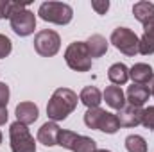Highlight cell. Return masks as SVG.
<instances>
[{
	"label": "cell",
	"mask_w": 154,
	"mask_h": 152,
	"mask_svg": "<svg viewBox=\"0 0 154 152\" xmlns=\"http://www.w3.org/2000/svg\"><path fill=\"white\" fill-rule=\"evenodd\" d=\"M77 93L70 88H57L47 104V116L50 118V122L66 120L68 114L77 108Z\"/></svg>",
	"instance_id": "1"
},
{
	"label": "cell",
	"mask_w": 154,
	"mask_h": 152,
	"mask_svg": "<svg viewBox=\"0 0 154 152\" xmlns=\"http://www.w3.org/2000/svg\"><path fill=\"white\" fill-rule=\"evenodd\" d=\"M41 20L56 25H66L74 18V9L65 2H43L38 9Z\"/></svg>",
	"instance_id": "2"
},
{
	"label": "cell",
	"mask_w": 154,
	"mask_h": 152,
	"mask_svg": "<svg viewBox=\"0 0 154 152\" xmlns=\"http://www.w3.org/2000/svg\"><path fill=\"white\" fill-rule=\"evenodd\" d=\"M66 65L75 72H90L91 70V56L86 47V41H74L65 50Z\"/></svg>",
	"instance_id": "3"
},
{
	"label": "cell",
	"mask_w": 154,
	"mask_h": 152,
	"mask_svg": "<svg viewBox=\"0 0 154 152\" xmlns=\"http://www.w3.org/2000/svg\"><path fill=\"white\" fill-rule=\"evenodd\" d=\"M9 141L13 152H36V141L31 131L18 120L9 125Z\"/></svg>",
	"instance_id": "4"
},
{
	"label": "cell",
	"mask_w": 154,
	"mask_h": 152,
	"mask_svg": "<svg viewBox=\"0 0 154 152\" xmlns=\"http://www.w3.org/2000/svg\"><path fill=\"white\" fill-rule=\"evenodd\" d=\"M57 145L63 147V149H68L72 152H95L97 150V141L93 138L77 134V132L68 131V129H61Z\"/></svg>",
	"instance_id": "5"
},
{
	"label": "cell",
	"mask_w": 154,
	"mask_h": 152,
	"mask_svg": "<svg viewBox=\"0 0 154 152\" xmlns=\"http://www.w3.org/2000/svg\"><path fill=\"white\" fill-rule=\"evenodd\" d=\"M109 43H113L116 50H120L122 54L133 57L138 54V47H140V38L127 27H116L111 32Z\"/></svg>",
	"instance_id": "6"
},
{
	"label": "cell",
	"mask_w": 154,
	"mask_h": 152,
	"mask_svg": "<svg viewBox=\"0 0 154 152\" xmlns=\"http://www.w3.org/2000/svg\"><path fill=\"white\" fill-rule=\"evenodd\" d=\"M9 23H11V29L14 31V34L25 38V36H31L36 29V14L32 11H29L25 5V7L16 9L11 14Z\"/></svg>",
	"instance_id": "7"
},
{
	"label": "cell",
	"mask_w": 154,
	"mask_h": 152,
	"mask_svg": "<svg viewBox=\"0 0 154 152\" xmlns=\"http://www.w3.org/2000/svg\"><path fill=\"white\" fill-rule=\"evenodd\" d=\"M61 48V38L52 29H43L34 36V50L41 57H52Z\"/></svg>",
	"instance_id": "8"
},
{
	"label": "cell",
	"mask_w": 154,
	"mask_h": 152,
	"mask_svg": "<svg viewBox=\"0 0 154 152\" xmlns=\"http://www.w3.org/2000/svg\"><path fill=\"white\" fill-rule=\"evenodd\" d=\"M59 132H61V127L57 125V122H45L38 129V141L43 143L45 147H54L57 145Z\"/></svg>",
	"instance_id": "9"
},
{
	"label": "cell",
	"mask_w": 154,
	"mask_h": 152,
	"mask_svg": "<svg viewBox=\"0 0 154 152\" xmlns=\"http://www.w3.org/2000/svg\"><path fill=\"white\" fill-rule=\"evenodd\" d=\"M151 97V91L145 84H134L127 88V93H125V102H129V106H134V108H142Z\"/></svg>",
	"instance_id": "10"
},
{
	"label": "cell",
	"mask_w": 154,
	"mask_h": 152,
	"mask_svg": "<svg viewBox=\"0 0 154 152\" xmlns=\"http://www.w3.org/2000/svg\"><path fill=\"white\" fill-rule=\"evenodd\" d=\"M142 113H143L142 108H134V106L122 108L116 113V118L120 122V127H136V125H140L142 123Z\"/></svg>",
	"instance_id": "11"
},
{
	"label": "cell",
	"mask_w": 154,
	"mask_h": 152,
	"mask_svg": "<svg viewBox=\"0 0 154 152\" xmlns=\"http://www.w3.org/2000/svg\"><path fill=\"white\" fill-rule=\"evenodd\" d=\"M14 113H16V118H18L20 123L31 125V123H34V122L38 120L39 109L34 102H20V104L16 106Z\"/></svg>",
	"instance_id": "12"
},
{
	"label": "cell",
	"mask_w": 154,
	"mask_h": 152,
	"mask_svg": "<svg viewBox=\"0 0 154 152\" xmlns=\"http://www.w3.org/2000/svg\"><path fill=\"white\" fill-rule=\"evenodd\" d=\"M138 54H142V56L154 54V16L143 23V36L140 38Z\"/></svg>",
	"instance_id": "13"
},
{
	"label": "cell",
	"mask_w": 154,
	"mask_h": 152,
	"mask_svg": "<svg viewBox=\"0 0 154 152\" xmlns=\"http://www.w3.org/2000/svg\"><path fill=\"white\" fill-rule=\"evenodd\" d=\"M102 97H104L106 104H108L111 109L120 111L122 108H125V95H124V91H122L120 86H115V84H113V86H108V88L104 90Z\"/></svg>",
	"instance_id": "14"
},
{
	"label": "cell",
	"mask_w": 154,
	"mask_h": 152,
	"mask_svg": "<svg viewBox=\"0 0 154 152\" xmlns=\"http://www.w3.org/2000/svg\"><path fill=\"white\" fill-rule=\"evenodd\" d=\"M152 75V66L147 63H136L129 68V79H133L134 84H149Z\"/></svg>",
	"instance_id": "15"
},
{
	"label": "cell",
	"mask_w": 154,
	"mask_h": 152,
	"mask_svg": "<svg viewBox=\"0 0 154 152\" xmlns=\"http://www.w3.org/2000/svg\"><path fill=\"white\" fill-rule=\"evenodd\" d=\"M79 100H81L88 109L99 108L100 102H102V93H100V90L95 88V86H84V88L81 90V93H79Z\"/></svg>",
	"instance_id": "16"
},
{
	"label": "cell",
	"mask_w": 154,
	"mask_h": 152,
	"mask_svg": "<svg viewBox=\"0 0 154 152\" xmlns=\"http://www.w3.org/2000/svg\"><path fill=\"white\" fill-rule=\"evenodd\" d=\"M86 47H88L90 56L93 59V57H102L108 52L109 43H108V39L104 38V36H100V34H91L88 38V41H86Z\"/></svg>",
	"instance_id": "17"
},
{
	"label": "cell",
	"mask_w": 154,
	"mask_h": 152,
	"mask_svg": "<svg viewBox=\"0 0 154 152\" xmlns=\"http://www.w3.org/2000/svg\"><path fill=\"white\" fill-rule=\"evenodd\" d=\"M108 77L115 86H124L129 81V68L124 63H115L109 66L108 70Z\"/></svg>",
	"instance_id": "18"
},
{
	"label": "cell",
	"mask_w": 154,
	"mask_h": 152,
	"mask_svg": "<svg viewBox=\"0 0 154 152\" xmlns=\"http://www.w3.org/2000/svg\"><path fill=\"white\" fill-rule=\"evenodd\" d=\"M133 14L138 22L145 23L147 20H151L154 16V4L152 2H147V0H142V2H136L133 5Z\"/></svg>",
	"instance_id": "19"
},
{
	"label": "cell",
	"mask_w": 154,
	"mask_h": 152,
	"mask_svg": "<svg viewBox=\"0 0 154 152\" xmlns=\"http://www.w3.org/2000/svg\"><path fill=\"white\" fill-rule=\"evenodd\" d=\"M118 129H120V122H118L116 114L106 111L104 116H102V120H100L99 131H102V132H106V134H115Z\"/></svg>",
	"instance_id": "20"
},
{
	"label": "cell",
	"mask_w": 154,
	"mask_h": 152,
	"mask_svg": "<svg viewBox=\"0 0 154 152\" xmlns=\"http://www.w3.org/2000/svg\"><path fill=\"white\" fill-rule=\"evenodd\" d=\"M104 113H106V111L100 109V108H91V109H88V111L84 113V123H86V127L99 131V125H100V120H102Z\"/></svg>",
	"instance_id": "21"
},
{
	"label": "cell",
	"mask_w": 154,
	"mask_h": 152,
	"mask_svg": "<svg viewBox=\"0 0 154 152\" xmlns=\"http://www.w3.org/2000/svg\"><path fill=\"white\" fill-rule=\"evenodd\" d=\"M125 149L127 152H147V141L140 134H129L125 138Z\"/></svg>",
	"instance_id": "22"
},
{
	"label": "cell",
	"mask_w": 154,
	"mask_h": 152,
	"mask_svg": "<svg viewBox=\"0 0 154 152\" xmlns=\"http://www.w3.org/2000/svg\"><path fill=\"white\" fill-rule=\"evenodd\" d=\"M27 4L25 2H13V0H0V20H9L11 14L20 9V7H25Z\"/></svg>",
	"instance_id": "23"
},
{
	"label": "cell",
	"mask_w": 154,
	"mask_h": 152,
	"mask_svg": "<svg viewBox=\"0 0 154 152\" xmlns=\"http://www.w3.org/2000/svg\"><path fill=\"white\" fill-rule=\"evenodd\" d=\"M142 125L154 131V106H149V108L143 109V113H142Z\"/></svg>",
	"instance_id": "24"
},
{
	"label": "cell",
	"mask_w": 154,
	"mask_h": 152,
	"mask_svg": "<svg viewBox=\"0 0 154 152\" xmlns=\"http://www.w3.org/2000/svg\"><path fill=\"white\" fill-rule=\"evenodd\" d=\"M11 50H13V41L7 38V36L0 34V59L7 57L11 54Z\"/></svg>",
	"instance_id": "25"
},
{
	"label": "cell",
	"mask_w": 154,
	"mask_h": 152,
	"mask_svg": "<svg viewBox=\"0 0 154 152\" xmlns=\"http://www.w3.org/2000/svg\"><path fill=\"white\" fill-rule=\"evenodd\" d=\"M91 7L97 14H106L108 9H109V2L108 0H93L91 2Z\"/></svg>",
	"instance_id": "26"
},
{
	"label": "cell",
	"mask_w": 154,
	"mask_h": 152,
	"mask_svg": "<svg viewBox=\"0 0 154 152\" xmlns=\"http://www.w3.org/2000/svg\"><path fill=\"white\" fill-rule=\"evenodd\" d=\"M9 102V86L5 82H0V108H7Z\"/></svg>",
	"instance_id": "27"
},
{
	"label": "cell",
	"mask_w": 154,
	"mask_h": 152,
	"mask_svg": "<svg viewBox=\"0 0 154 152\" xmlns=\"http://www.w3.org/2000/svg\"><path fill=\"white\" fill-rule=\"evenodd\" d=\"M9 118V113H7V108H0V125H4Z\"/></svg>",
	"instance_id": "28"
},
{
	"label": "cell",
	"mask_w": 154,
	"mask_h": 152,
	"mask_svg": "<svg viewBox=\"0 0 154 152\" xmlns=\"http://www.w3.org/2000/svg\"><path fill=\"white\" fill-rule=\"evenodd\" d=\"M147 88H149V91H151V95L154 97V75H152V79L149 81V86H147Z\"/></svg>",
	"instance_id": "29"
},
{
	"label": "cell",
	"mask_w": 154,
	"mask_h": 152,
	"mask_svg": "<svg viewBox=\"0 0 154 152\" xmlns=\"http://www.w3.org/2000/svg\"><path fill=\"white\" fill-rule=\"evenodd\" d=\"M95 152H111V150H106V149H97Z\"/></svg>",
	"instance_id": "30"
},
{
	"label": "cell",
	"mask_w": 154,
	"mask_h": 152,
	"mask_svg": "<svg viewBox=\"0 0 154 152\" xmlns=\"http://www.w3.org/2000/svg\"><path fill=\"white\" fill-rule=\"evenodd\" d=\"M0 143H2V132H0Z\"/></svg>",
	"instance_id": "31"
}]
</instances>
